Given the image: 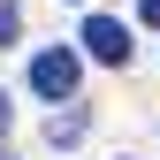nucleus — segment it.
Listing matches in <instances>:
<instances>
[{
    "label": "nucleus",
    "instance_id": "1",
    "mask_svg": "<svg viewBox=\"0 0 160 160\" xmlns=\"http://www.w3.org/2000/svg\"><path fill=\"white\" fill-rule=\"evenodd\" d=\"M76 76H84V61H76L69 46H46V53L31 61V92H38V99H69Z\"/></svg>",
    "mask_w": 160,
    "mask_h": 160
},
{
    "label": "nucleus",
    "instance_id": "3",
    "mask_svg": "<svg viewBox=\"0 0 160 160\" xmlns=\"http://www.w3.org/2000/svg\"><path fill=\"white\" fill-rule=\"evenodd\" d=\"M15 31H23V15H15V0H0V46H15Z\"/></svg>",
    "mask_w": 160,
    "mask_h": 160
},
{
    "label": "nucleus",
    "instance_id": "2",
    "mask_svg": "<svg viewBox=\"0 0 160 160\" xmlns=\"http://www.w3.org/2000/svg\"><path fill=\"white\" fill-rule=\"evenodd\" d=\"M84 53L92 61H130V31L114 15H84Z\"/></svg>",
    "mask_w": 160,
    "mask_h": 160
},
{
    "label": "nucleus",
    "instance_id": "6",
    "mask_svg": "<svg viewBox=\"0 0 160 160\" xmlns=\"http://www.w3.org/2000/svg\"><path fill=\"white\" fill-rule=\"evenodd\" d=\"M0 160H8V152H0Z\"/></svg>",
    "mask_w": 160,
    "mask_h": 160
},
{
    "label": "nucleus",
    "instance_id": "4",
    "mask_svg": "<svg viewBox=\"0 0 160 160\" xmlns=\"http://www.w3.org/2000/svg\"><path fill=\"white\" fill-rule=\"evenodd\" d=\"M145 23H152V31H160V0H145Z\"/></svg>",
    "mask_w": 160,
    "mask_h": 160
},
{
    "label": "nucleus",
    "instance_id": "5",
    "mask_svg": "<svg viewBox=\"0 0 160 160\" xmlns=\"http://www.w3.org/2000/svg\"><path fill=\"white\" fill-rule=\"evenodd\" d=\"M0 130H8V92H0Z\"/></svg>",
    "mask_w": 160,
    "mask_h": 160
}]
</instances>
